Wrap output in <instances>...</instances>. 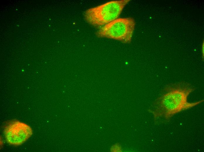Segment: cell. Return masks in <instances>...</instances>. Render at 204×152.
Here are the masks:
<instances>
[{"mask_svg": "<svg viewBox=\"0 0 204 152\" xmlns=\"http://www.w3.org/2000/svg\"><path fill=\"white\" fill-rule=\"evenodd\" d=\"M193 90L191 85L184 82L165 87L151 111L155 119L163 118L168 120L176 114L203 102V99L194 102L188 101V97Z\"/></svg>", "mask_w": 204, "mask_h": 152, "instance_id": "obj_1", "label": "cell"}, {"mask_svg": "<svg viewBox=\"0 0 204 152\" xmlns=\"http://www.w3.org/2000/svg\"><path fill=\"white\" fill-rule=\"evenodd\" d=\"M130 0L109 1L87 9L84 16L86 22L96 26H101L118 18Z\"/></svg>", "mask_w": 204, "mask_h": 152, "instance_id": "obj_2", "label": "cell"}, {"mask_svg": "<svg viewBox=\"0 0 204 152\" xmlns=\"http://www.w3.org/2000/svg\"><path fill=\"white\" fill-rule=\"evenodd\" d=\"M135 22L131 18H119L104 25L96 33L98 37H105L130 43L135 26Z\"/></svg>", "mask_w": 204, "mask_h": 152, "instance_id": "obj_3", "label": "cell"}, {"mask_svg": "<svg viewBox=\"0 0 204 152\" xmlns=\"http://www.w3.org/2000/svg\"><path fill=\"white\" fill-rule=\"evenodd\" d=\"M4 133L7 142L11 145L17 146L26 141L32 135L33 131L25 123L12 120L6 124Z\"/></svg>", "mask_w": 204, "mask_h": 152, "instance_id": "obj_4", "label": "cell"}, {"mask_svg": "<svg viewBox=\"0 0 204 152\" xmlns=\"http://www.w3.org/2000/svg\"><path fill=\"white\" fill-rule=\"evenodd\" d=\"M122 151L121 146L118 144L113 145L110 148V151L111 152H121Z\"/></svg>", "mask_w": 204, "mask_h": 152, "instance_id": "obj_5", "label": "cell"}, {"mask_svg": "<svg viewBox=\"0 0 204 152\" xmlns=\"http://www.w3.org/2000/svg\"><path fill=\"white\" fill-rule=\"evenodd\" d=\"M204 42H203V44L202 45V58L203 59L204 58Z\"/></svg>", "mask_w": 204, "mask_h": 152, "instance_id": "obj_6", "label": "cell"}]
</instances>
